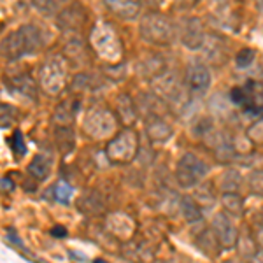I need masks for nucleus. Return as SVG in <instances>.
Returning <instances> with one entry per match:
<instances>
[{"label": "nucleus", "mask_w": 263, "mask_h": 263, "mask_svg": "<svg viewBox=\"0 0 263 263\" xmlns=\"http://www.w3.org/2000/svg\"><path fill=\"white\" fill-rule=\"evenodd\" d=\"M42 46V37L37 27L33 25H21L14 32H11L2 41V54L6 60L14 62L25 54H32L39 51Z\"/></svg>", "instance_id": "1"}, {"label": "nucleus", "mask_w": 263, "mask_h": 263, "mask_svg": "<svg viewBox=\"0 0 263 263\" xmlns=\"http://www.w3.org/2000/svg\"><path fill=\"white\" fill-rule=\"evenodd\" d=\"M90 44L102 60L116 63L123 57V46L116 30L105 21H97L90 33Z\"/></svg>", "instance_id": "2"}, {"label": "nucleus", "mask_w": 263, "mask_h": 263, "mask_svg": "<svg viewBox=\"0 0 263 263\" xmlns=\"http://www.w3.org/2000/svg\"><path fill=\"white\" fill-rule=\"evenodd\" d=\"M142 39L155 46H171L176 37V28L168 16L162 12H147L141 21Z\"/></svg>", "instance_id": "3"}, {"label": "nucleus", "mask_w": 263, "mask_h": 263, "mask_svg": "<svg viewBox=\"0 0 263 263\" xmlns=\"http://www.w3.org/2000/svg\"><path fill=\"white\" fill-rule=\"evenodd\" d=\"M139 151V139L134 130H121L105 147V156L111 163L126 165L134 162Z\"/></svg>", "instance_id": "4"}, {"label": "nucleus", "mask_w": 263, "mask_h": 263, "mask_svg": "<svg viewBox=\"0 0 263 263\" xmlns=\"http://www.w3.org/2000/svg\"><path fill=\"white\" fill-rule=\"evenodd\" d=\"M153 90L156 97H160L163 102L177 109H182L188 102V93L182 88L181 81L174 72H162L153 79Z\"/></svg>", "instance_id": "5"}, {"label": "nucleus", "mask_w": 263, "mask_h": 263, "mask_svg": "<svg viewBox=\"0 0 263 263\" xmlns=\"http://www.w3.org/2000/svg\"><path fill=\"white\" fill-rule=\"evenodd\" d=\"M209 168L205 162L198 158L195 153H184L176 165V181L181 188L190 190L200 182L207 176Z\"/></svg>", "instance_id": "6"}, {"label": "nucleus", "mask_w": 263, "mask_h": 263, "mask_svg": "<svg viewBox=\"0 0 263 263\" xmlns=\"http://www.w3.org/2000/svg\"><path fill=\"white\" fill-rule=\"evenodd\" d=\"M83 130L91 139H107L116 132V118L105 107H93L83 120Z\"/></svg>", "instance_id": "7"}, {"label": "nucleus", "mask_w": 263, "mask_h": 263, "mask_svg": "<svg viewBox=\"0 0 263 263\" xmlns=\"http://www.w3.org/2000/svg\"><path fill=\"white\" fill-rule=\"evenodd\" d=\"M41 86L48 95H58L67 84V67L62 57H51L41 67Z\"/></svg>", "instance_id": "8"}, {"label": "nucleus", "mask_w": 263, "mask_h": 263, "mask_svg": "<svg viewBox=\"0 0 263 263\" xmlns=\"http://www.w3.org/2000/svg\"><path fill=\"white\" fill-rule=\"evenodd\" d=\"M228 99L233 105H239L244 111L263 116V84L248 81L244 86H235L230 90Z\"/></svg>", "instance_id": "9"}, {"label": "nucleus", "mask_w": 263, "mask_h": 263, "mask_svg": "<svg viewBox=\"0 0 263 263\" xmlns=\"http://www.w3.org/2000/svg\"><path fill=\"white\" fill-rule=\"evenodd\" d=\"M213 230L224 249H232L237 246V240H239V230H237V227L230 219V214H227V213L216 214L213 219Z\"/></svg>", "instance_id": "10"}, {"label": "nucleus", "mask_w": 263, "mask_h": 263, "mask_svg": "<svg viewBox=\"0 0 263 263\" xmlns=\"http://www.w3.org/2000/svg\"><path fill=\"white\" fill-rule=\"evenodd\" d=\"M205 32H203L202 21L198 18H186L184 23L181 27V41L182 44L192 51H198L202 49V46L205 44Z\"/></svg>", "instance_id": "11"}, {"label": "nucleus", "mask_w": 263, "mask_h": 263, "mask_svg": "<svg viewBox=\"0 0 263 263\" xmlns=\"http://www.w3.org/2000/svg\"><path fill=\"white\" fill-rule=\"evenodd\" d=\"M146 134L151 142L165 144L174 135V128L171 123L162 118V114H151L146 118Z\"/></svg>", "instance_id": "12"}, {"label": "nucleus", "mask_w": 263, "mask_h": 263, "mask_svg": "<svg viewBox=\"0 0 263 263\" xmlns=\"http://www.w3.org/2000/svg\"><path fill=\"white\" fill-rule=\"evenodd\" d=\"M213 76L205 65H192L186 72V86L193 93H203L209 90Z\"/></svg>", "instance_id": "13"}, {"label": "nucleus", "mask_w": 263, "mask_h": 263, "mask_svg": "<svg viewBox=\"0 0 263 263\" xmlns=\"http://www.w3.org/2000/svg\"><path fill=\"white\" fill-rule=\"evenodd\" d=\"M107 230L112 233V235L120 237V239L126 240L134 235L135 232V223L132 221L130 216L123 214V213H116L111 214L107 218Z\"/></svg>", "instance_id": "14"}, {"label": "nucleus", "mask_w": 263, "mask_h": 263, "mask_svg": "<svg viewBox=\"0 0 263 263\" xmlns=\"http://www.w3.org/2000/svg\"><path fill=\"white\" fill-rule=\"evenodd\" d=\"M107 9L123 20H132L141 11V0H104Z\"/></svg>", "instance_id": "15"}, {"label": "nucleus", "mask_w": 263, "mask_h": 263, "mask_svg": "<svg viewBox=\"0 0 263 263\" xmlns=\"http://www.w3.org/2000/svg\"><path fill=\"white\" fill-rule=\"evenodd\" d=\"M51 167H53V160L48 155H35L32 158L30 165H28V174L37 181H44L49 177L51 174Z\"/></svg>", "instance_id": "16"}, {"label": "nucleus", "mask_w": 263, "mask_h": 263, "mask_svg": "<svg viewBox=\"0 0 263 263\" xmlns=\"http://www.w3.org/2000/svg\"><path fill=\"white\" fill-rule=\"evenodd\" d=\"M221 205L224 213L233 216V218H240L244 214V200L237 192L221 193Z\"/></svg>", "instance_id": "17"}, {"label": "nucleus", "mask_w": 263, "mask_h": 263, "mask_svg": "<svg viewBox=\"0 0 263 263\" xmlns=\"http://www.w3.org/2000/svg\"><path fill=\"white\" fill-rule=\"evenodd\" d=\"M54 139H57L58 149L63 155H69L76 146V139H74V132H72L70 125H58L57 132H54Z\"/></svg>", "instance_id": "18"}, {"label": "nucleus", "mask_w": 263, "mask_h": 263, "mask_svg": "<svg viewBox=\"0 0 263 263\" xmlns=\"http://www.w3.org/2000/svg\"><path fill=\"white\" fill-rule=\"evenodd\" d=\"M240 186H242V176L237 168H227L221 174V179H219V190L223 193L227 192H239Z\"/></svg>", "instance_id": "19"}, {"label": "nucleus", "mask_w": 263, "mask_h": 263, "mask_svg": "<svg viewBox=\"0 0 263 263\" xmlns=\"http://www.w3.org/2000/svg\"><path fill=\"white\" fill-rule=\"evenodd\" d=\"M181 213L188 223H198L202 219V207L195 198L182 197L181 200Z\"/></svg>", "instance_id": "20"}, {"label": "nucleus", "mask_w": 263, "mask_h": 263, "mask_svg": "<svg viewBox=\"0 0 263 263\" xmlns=\"http://www.w3.org/2000/svg\"><path fill=\"white\" fill-rule=\"evenodd\" d=\"M118 114L123 125H132L135 123V104L128 95H121L118 99Z\"/></svg>", "instance_id": "21"}, {"label": "nucleus", "mask_w": 263, "mask_h": 263, "mask_svg": "<svg viewBox=\"0 0 263 263\" xmlns=\"http://www.w3.org/2000/svg\"><path fill=\"white\" fill-rule=\"evenodd\" d=\"M197 244H198V248H200L205 254H209V256H214L216 253L219 254V248H218V246L221 244V242H219V239L216 237L214 230L202 232V235L197 239Z\"/></svg>", "instance_id": "22"}, {"label": "nucleus", "mask_w": 263, "mask_h": 263, "mask_svg": "<svg viewBox=\"0 0 263 263\" xmlns=\"http://www.w3.org/2000/svg\"><path fill=\"white\" fill-rule=\"evenodd\" d=\"M12 84H14V90L21 93V95H27L35 99V86H33V81L30 76H20V78L12 79Z\"/></svg>", "instance_id": "23"}, {"label": "nucleus", "mask_w": 263, "mask_h": 263, "mask_svg": "<svg viewBox=\"0 0 263 263\" xmlns=\"http://www.w3.org/2000/svg\"><path fill=\"white\" fill-rule=\"evenodd\" d=\"M72 195H74V190H72V186L69 184L67 181H58L57 184L53 186V197L57 198V202L60 203H69Z\"/></svg>", "instance_id": "24"}, {"label": "nucleus", "mask_w": 263, "mask_h": 263, "mask_svg": "<svg viewBox=\"0 0 263 263\" xmlns=\"http://www.w3.org/2000/svg\"><path fill=\"white\" fill-rule=\"evenodd\" d=\"M9 146H11V151L12 155H14L16 160L23 158L25 153H27V144L23 141V134H21V130H16L14 134H12V137L9 139Z\"/></svg>", "instance_id": "25"}, {"label": "nucleus", "mask_w": 263, "mask_h": 263, "mask_svg": "<svg viewBox=\"0 0 263 263\" xmlns=\"http://www.w3.org/2000/svg\"><path fill=\"white\" fill-rule=\"evenodd\" d=\"M254 58H256V53H254V49L244 48V49H240L239 53H237L235 63H237V67H239V69H248V67L253 65Z\"/></svg>", "instance_id": "26"}, {"label": "nucleus", "mask_w": 263, "mask_h": 263, "mask_svg": "<svg viewBox=\"0 0 263 263\" xmlns=\"http://www.w3.org/2000/svg\"><path fill=\"white\" fill-rule=\"evenodd\" d=\"M246 135L253 144H263V116H260V120H256L249 126Z\"/></svg>", "instance_id": "27"}, {"label": "nucleus", "mask_w": 263, "mask_h": 263, "mask_svg": "<svg viewBox=\"0 0 263 263\" xmlns=\"http://www.w3.org/2000/svg\"><path fill=\"white\" fill-rule=\"evenodd\" d=\"M249 188H251V192L254 195L263 197V168L254 171L251 176H249Z\"/></svg>", "instance_id": "28"}, {"label": "nucleus", "mask_w": 263, "mask_h": 263, "mask_svg": "<svg viewBox=\"0 0 263 263\" xmlns=\"http://www.w3.org/2000/svg\"><path fill=\"white\" fill-rule=\"evenodd\" d=\"M32 2L39 11H49V7L53 6V0H32Z\"/></svg>", "instance_id": "29"}, {"label": "nucleus", "mask_w": 263, "mask_h": 263, "mask_svg": "<svg viewBox=\"0 0 263 263\" xmlns=\"http://www.w3.org/2000/svg\"><path fill=\"white\" fill-rule=\"evenodd\" d=\"M254 239H256V244L260 246V249H263V223L258 224L256 233H254Z\"/></svg>", "instance_id": "30"}, {"label": "nucleus", "mask_w": 263, "mask_h": 263, "mask_svg": "<svg viewBox=\"0 0 263 263\" xmlns=\"http://www.w3.org/2000/svg\"><path fill=\"white\" fill-rule=\"evenodd\" d=\"M2 190L4 192H12V190H14V182L11 181V177H7V176L2 177Z\"/></svg>", "instance_id": "31"}, {"label": "nucleus", "mask_w": 263, "mask_h": 263, "mask_svg": "<svg viewBox=\"0 0 263 263\" xmlns=\"http://www.w3.org/2000/svg\"><path fill=\"white\" fill-rule=\"evenodd\" d=\"M51 235H53V237H58V239H63V237H67V228H63V227H54L53 230H51Z\"/></svg>", "instance_id": "32"}, {"label": "nucleus", "mask_w": 263, "mask_h": 263, "mask_svg": "<svg viewBox=\"0 0 263 263\" xmlns=\"http://www.w3.org/2000/svg\"><path fill=\"white\" fill-rule=\"evenodd\" d=\"M211 2H213V6L216 7V11H218V9H221L223 6H227L228 0H211Z\"/></svg>", "instance_id": "33"}, {"label": "nucleus", "mask_w": 263, "mask_h": 263, "mask_svg": "<svg viewBox=\"0 0 263 263\" xmlns=\"http://www.w3.org/2000/svg\"><path fill=\"white\" fill-rule=\"evenodd\" d=\"M147 2H151V4H160L162 0H147Z\"/></svg>", "instance_id": "34"}]
</instances>
